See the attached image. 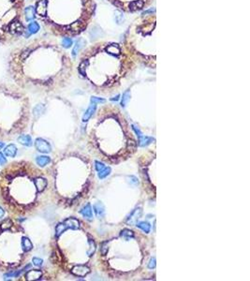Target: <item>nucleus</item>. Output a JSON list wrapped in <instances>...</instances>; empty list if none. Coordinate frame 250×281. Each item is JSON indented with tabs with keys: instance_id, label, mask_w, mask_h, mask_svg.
Returning a JSON list of instances; mask_svg holds the SVG:
<instances>
[{
	"instance_id": "1",
	"label": "nucleus",
	"mask_w": 250,
	"mask_h": 281,
	"mask_svg": "<svg viewBox=\"0 0 250 281\" xmlns=\"http://www.w3.org/2000/svg\"><path fill=\"white\" fill-rule=\"evenodd\" d=\"M37 13L59 35L75 37L86 29L95 14V0H38Z\"/></svg>"
},
{
	"instance_id": "2",
	"label": "nucleus",
	"mask_w": 250,
	"mask_h": 281,
	"mask_svg": "<svg viewBox=\"0 0 250 281\" xmlns=\"http://www.w3.org/2000/svg\"><path fill=\"white\" fill-rule=\"evenodd\" d=\"M133 66V60L125 47L116 42H99L85 50L81 58L79 72L83 77L88 73L105 77L104 83H115Z\"/></svg>"
},
{
	"instance_id": "3",
	"label": "nucleus",
	"mask_w": 250,
	"mask_h": 281,
	"mask_svg": "<svg viewBox=\"0 0 250 281\" xmlns=\"http://www.w3.org/2000/svg\"><path fill=\"white\" fill-rule=\"evenodd\" d=\"M157 17L145 13L137 18L125 35L124 47L132 58L149 67H155L157 54Z\"/></svg>"
},
{
	"instance_id": "4",
	"label": "nucleus",
	"mask_w": 250,
	"mask_h": 281,
	"mask_svg": "<svg viewBox=\"0 0 250 281\" xmlns=\"http://www.w3.org/2000/svg\"><path fill=\"white\" fill-rule=\"evenodd\" d=\"M113 6L125 12H138L149 7L155 0H108Z\"/></svg>"
},
{
	"instance_id": "5",
	"label": "nucleus",
	"mask_w": 250,
	"mask_h": 281,
	"mask_svg": "<svg viewBox=\"0 0 250 281\" xmlns=\"http://www.w3.org/2000/svg\"><path fill=\"white\" fill-rule=\"evenodd\" d=\"M35 146H36L37 150L38 152L43 153V154H48L52 151V147H51L50 144L47 142V140H45L41 138H38L36 140Z\"/></svg>"
},
{
	"instance_id": "6",
	"label": "nucleus",
	"mask_w": 250,
	"mask_h": 281,
	"mask_svg": "<svg viewBox=\"0 0 250 281\" xmlns=\"http://www.w3.org/2000/svg\"><path fill=\"white\" fill-rule=\"evenodd\" d=\"M142 215H143V209L140 207L136 208L133 212L129 215V216L128 217V219H127L128 224H129V225H136L138 220L140 219V217H142Z\"/></svg>"
},
{
	"instance_id": "7",
	"label": "nucleus",
	"mask_w": 250,
	"mask_h": 281,
	"mask_svg": "<svg viewBox=\"0 0 250 281\" xmlns=\"http://www.w3.org/2000/svg\"><path fill=\"white\" fill-rule=\"evenodd\" d=\"M71 273L76 276H85L90 273V269L85 265H76L71 269Z\"/></svg>"
},
{
	"instance_id": "8",
	"label": "nucleus",
	"mask_w": 250,
	"mask_h": 281,
	"mask_svg": "<svg viewBox=\"0 0 250 281\" xmlns=\"http://www.w3.org/2000/svg\"><path fill=\"white\" fill-rule=\"evenodd\" d=\"M65 225L67 226L68 229H71V230H78L80 228V222L77 218L74 217H69L67 218V219L64 221Z\"/></svg>"
},
{
	"instance_id": "9",
	"label": "nucleus",
	"mask_w": 250,
	"mask_h": 281,
	"mask_svg": "<svg viewBox=\"0 0 250 281\" xmlns=\"http://www.w3.org/2000/svg\"><path fill=\"white\" fill-rule=\"evenodd\" d=\"M94 211H95L98 217L103 218L105 216V206L102 202L98 201L97 204H94Z\"/></svg>"
},
{
	"instance_id": "10",
	"label": "nucleus",
	"mask_w": 250,
	"mask_h": 281,
	"mask_svg": "<svg viewBox=\"0 0 250 281\" xmlns=\"http://www.w3.org/2000/svg\"><path fill=\"white\" fill-rule=\"evenodd\" d=\"M42 276V273L40 270H30L27 274L26 275V280H38L40 279Z\"/></svg>"
},
{
	"instance_id": "11",
	"label": "nucleus",
	"mask_w": 250,
	"mask_h": 281,
	"mask_svg": "<svg viewBox=\"0 0 250 281\" xmlns=\"http://www.w3.org/2000/svg\"><path fill=\"white\" fill-rule=\"evenodd\" d=\"M85 44H86V41H85L83 38H79L77 41H76V43H75V46H74V48H73V50H72V56L75 58L76 57V56H77V53H79L80 51H81V49L82 48H83V47L85 46Z\"/></svg>"
},
{
	"instance_id": "12",
	"label": "nucleus",
	"mask_w": 250,
	"mask_h": 281,
	"mask_svg": "<svg viewBox=\"0 0 250 281\" xmlns=\"http://www.w3.org/2000/svg\"><path fill=\"white\" fill-rule=\"evenodd\" d=\"M34 183H35V186L37 187V190L38 192H42L45 189V187L47 186V181L42 177L36 178L34 180Z\"/></svg>"
},
{
	"instance_id": "13",
	"label": "nucleus",
	"mask_w": 250,
	"mask_h": 281,
	"mask_svg": "<svg viewBox=\"0 0 250 281\" xmlns=\"http://www.w3.org/2000/svg\"><path fill=\"white\" fill-rule=\"evenodd\" d=\"M96 109H97L96 104L92 103V105H90L89 108L87 109L86 111H85V113H84V114L83 116V122H87L91 118V116L94 114V113L96 112Z\"/></svg>"
},
{
	"instance_id": "14",
	"label": "nucleus",
	"mask_w": 250,
	"mask_h": 281,
	"mask_svg": "<svg viewBox=\"0 0 250 281\" xmlns=\"http://www.w3.org/2000/svg\"><path fill=\"white\" fill-rule=\"evenodd\" d=\"M80 213L84 216L88 218V219H91L93 217V212H92V207L90 205V204H87L85 206H83L82 208V210L80 211Z\"/></svg>"
},
{
	"instance_id": "15",
	"label": "nucleus",
	"mask_w": 250,
	"mask_h": 281,
	"mask_svg": "<svg viewBox=\"0 0 250 281\" xmlns=\"http://www.w3.org/2000/svg\"><path fill=\"white\" fill-rule=\"evenodd\" d=\"M4 153H5V155L7 156V157L13 158V157H15V155L17 154V148H16V146H15L14 144H10V145H8L5 148Z\"/></svg>"
},
{
	"instance_id": "16",
	"label": "nucleus",
	"mask_w": 250,
	"mask_h": 281,
	"mask_svg": "<svg viewBox=\"0 0 250 281\" xmlns=\"http://www.w3.org/2000/svg\"><path fill=\"white\" fill-rule=\"evenodd\" d=\"M155 140V139L153 137H148V136H140L139 138V145L140 146H147L150 144H152Z\"/></svg>"
},
{
	"instance_id": "17",
	"label": "nucleus",
	"mask_w": 250,
	"mask_h": 281,
	"mask_svg": "<svg viewBox=\"0 0 250 281\" xmlns=\"http://www.w3.org/2000/svg\"><path fill=\"white\" fill-rule=\"evenodd\" d=\"M18 142H19L21 144L25 145V146H31V145L33 144L32 139H31V137H30L29 135H21V136L18 138Z\"/></svg>"
},
{
	"instance_id": "18",
	"label": "nucleus",
	"mask_w": 250,
	"mask_h": 281,
	"mask_svg": "<svg viewBox=\"0 0 250 281\" xmlns=\"http://www.w3.org/2000/svg\"><path fill=\"white\" fill-rule=\"evenodd\" d=\"M22 246H23V251H26V252L30 251L31 249L33 248L32 243H31V241L27 237H23V239H22Z\"/></svg>"
},
{
	"instance_id": "19",
	"label": "nucleus",
	"mask_w": 250,
	"mask_h": 281,
	"mask_svg": "<svg viewBox=\"0 0 250 281\" xmlns=\"http://www.w3.org/2000/svg\"><path fill=\"white\" fill-rule=\"evenodd\" d=\"M36 161H37L38 166L44 167L47 165V164H49L51 162V159L49 157H47V156H40V157L37 158Z\"/></svg>"
},
{
	"instance_id": "20",
	"label": "nucleus",
	"mask_w": 250,
	"mask_h": 281,
	"mask_svg": "<svg viewBox=\"0 0 250 281\" xmlns=\"http://www.w3.org/2000/svg\"><path fill=\"white\" fill-rule=\"evenodd\" d=\"M26 21H31L36 17V11L33 7H27L26 9Z\"/></svg>"
},
{
	"instance_id": "21",
	"label": "nucleus",
	"mask_w": 250,
	"mask_h": 281,
	"mask_svg": "<svg viewBox=\"0 0 250 281\" xmlns=\"http://www.w3.org/2000/svg\"><path fill=\"white\" fill-rule=\"evenodd\" d=\"M10 30L11 33H22L23 30V27L22 26V25L20 23H12L11 25L10 26Z\"/></svg>"
},
{
	"instance_id": "22",
	"label": "nucleus",
	"mask_w": 250,
	"mask_h": 281,
	"mask_svg": "<svg viewBox=\"0 0 250 281\" xmlns=\"http://www.w3.org/2000/svg\"><path fill=\"white\" fill-rule=\"evenodd\" d=\"M136 226L140 229L143 231H144L145 233H149L150 231H151V225L148 223V222H145V221H142V222H137L136 223Z\"/></svg>"
},
{
	"instance_id": "23",
	"label": "nucleus",
	"mask_w": 250,
	"mask_h": 281,
	"mask_svg": "<svg viewBox=\"0 0 250 281\" xmlns=\"http://www.w3.org/2000/svg\"><path fill=\"white\" fill-rule=\"evenodd\" d=\"M130 99V91L129 90H127L123 94L122 96V100H121V106L122 107H126L127 104L128 103V101Z\"/></svg>"
},
{
	"instance_id": "24",
	"label": "nucleus",
	"mask_w": 250,
	"mask_h": 281,
	"mask_svg": "<svg viewBox=\"0 0 250 281\" xmlns=\"http://www.w3.org/2000/svg\"><path fill=\"white\" fill-rule=\"evenodd\" d=\"M38 30H40V25H38V23L33 22V23H30L28 25V31L30 34H35Z\"/></svg>"
},
{
	"instance_id": "25",
	"label": "nucleus",
	"mask_w": 250,
	"mask_h": 281,
	"mask_svg": "<svg viewBox=\"0 0 250 281\" xmlns=\"http://www.w3.org/2000/svg\"><path fill=\"white\" fill-rule=\"evenodd\" d=\"M68 228H67V226L65 225V223L63 222V223H59L57 226H56V237H59L62 233H63L66 230H67Z\"/></svg>"
},
{
	"instance_id": "26",
	"label": "nucleus",
	"mask_w": 250,
	"mask_h": 281,
	"mask_svg": "<svg viewBox=\"0 0 250 281\" xmlns=\"http://www.w3.org/2000/svg\"><path fill=\"white\" fill-rule=\"evenodd\" d=\"M111 171H112V169L110 167H105L102 171H98V176L99 179H104L105 177H107L109 174H111Z\"/></svg>"
},
{
	"instance_id": "27",
	"label": "nucleus",
	"mask_w": 250,
	"mask_h": 281,
	"mask_svg": "<svg viewBox=\"0 0 250 281\" xmlns=\"http://www.w3.org/2000/svg\"><path fill=\"white\" fill-rule=\"evenodd\" d=\"M121 236L125 237L127 240L130 239V238H133L134 237V232L130 231V230H128V229H125L121 231Z\"/></svg>"
},
{
	"instance_id": "28",
	"label": "nucleus",
	"mask_w": 250,
	"mask_h": 281,
	"mask_svg": "<svg viewBox=\"0 0 250 281\" xmlns=\"http://www.w3.org/2000/svg\"><path fill=\"white\" fill-rule=\"evenodd\" d=\"M43 112H44V106H43L42 104H40V105L36 106V107L34 108V111H33L34 115H35L36 117L41 116V115L43 113Z\"/></svg>"
},
{
	"instance_id": "29",
	"label": "nucleus",
	"mask_w": 250,
	"mask_h": 281,
	"mask_svg": "<svg viewBox=\"0 0 250 281\" xmlns=\"http://www.w3.org/2000/svg\"><path fill=\"white\" fill-rule=\"evenodd\" d=\"M88 244H89V249H88V251H87V255L88 256H93V254L95 253V251H96V244H95V242H94L93 240H89L88 241Z\"/></svg>"
},
{
	"instance_id": "30",
	"label": "nucleus",
	"mask_w": 250,
	"mask_h": 281,
	"mask_svg": "<svg viewBox=\"0 0 250 281\" xmlns=\"http://www.w3.org/2000/svg\"><path fill=\"white\" fill-rule=\"evenodd\" d=\"M72 43H73L72 40L70 38H68V37L64 38L63 41H62V45H63V47H64V48H66V49L70 48V46L72 45Z\"/></svg>"
},
{
	"instance_id": "31",
	"label": "nucleus",
	"mask_w": 250,
	"mask_h": 281,
	"mask_svg": "<svg viewBox=\"0 0 250 281\" xmlns=\"http://www.w3.org/2000/svg\"><path fill=\"white\" fill-rule=\"evenodd\" d=\"M12 226V222H11V219H6L5 221H3V223L1 224V230L2 231H6V230H8V229H10L11 227Z\"/></svg>"
},
{
	"instance_id": "32",
	"label": "nucleus",
	"mask_w": 250,
	"mask_h": 281,
	"mask_svg": "<svg viewBox=\"0 0 250 281\" xmlns=\"http://www.w3.org/2000/svg\"><path fill=\"white\" fill-rule=\"evenodd\" d=\"M32 262H33V264L35 265V266L41 267V265H42V263H43V261L41 259V258H33Z\"/></svg>"
},
{
	"instance_id": "33",
	"label": "nucleus",
	"mask_w": 250,
	"mask_h": 281,
	"mask_svg": "<svg viewBox=\"0 0 250 281\" xmlns=\"http://www.w3.org/2000/svg\"><path fill=\"white\" fill-rule=\"evenodd\" d=\"M91 102L93 104H97V103H104L105 99L104 98H97V97H92L91 98Z\"/></svg>"
},
{
	"instance_id": "34",
	"label": "nucleus",
	"mask_w": 250,
	"mask_h": 281,
	"mask_svg": "<svg viewBox=\"0 0 250 281\" xmlns=\"http://www.w3.org/2000/svg\"><path fill=\"white\" fill-rule=\"evenodd\" d=\"M100 251H101V254L102 255L107 254V252H108V242H104V243L101 245Z\"/></svg>"
},
{
	"instance_id": "35",
	"label": "nucleus",
	"mask_w": 250,
	"mask_h": 281,
	"mask_svg": "<svg viewBox=\"0 0 250 281\" xmlns=\"http://www.w3.org/2000/svg\"><path fill=\"white\" fill-rule=\"evenodd\" d=\"M95 167H96V170H97L98 171H102L106 166L104 165V164H103L102 162L96 161V162H95Z\"/></svg>"
},
{
	"instance_id": "36",
	"label": "nucleus",
	"mask_w": 250,
	"mask_h": 281,
	"mask_svg": "<svg viewBox=\"0 0 250 281\" xmlns=\"http://www.w3.org/2000/svg\"><path fill=\"white\" fill-rule=\"evenodd\" d=\"M155 265H157V261H155V258H151L149 263H148V268L149 269H154L155 268Z\"/></svg>"
},
{
	"instance_id": "37",
	"label": "nucleus",
	"mask_w": 250,
	"mask_h": 281,
	"mask_svg": "<svg viewBox=\"0 0 250 281\" xmlns=\"http://www.w3.org/2000/svg\"><path fill=\"white\" fill-rule=\"evenodd\" d=\"M128 179H129L128 182L130 184H138V179L135 176H128Z\"/></svg>"
},
{
	"instance_id": "38",
	"label": "nucleus",
	"mask_w": 250,
	"mask_h": 281,
	"mask_svg": "<svg viewBox=\"0 0 250 281\" xmlns=\"http://www.w3.org/2000/svg\"><path fill=\"white\" fill-rule=\"evenodd\" d=\"M7 162V159L6 158L4 157V155L0 152V165H4V164Z\"/></svg>"
},
{
	"instance_id": "39",
	"label": "nucleus",
	"mask_w": 250,
	"mask_h": 281,
	"mask_svg": "<svg viewBox=\"0 0 250 281\" xmlns=\"http://www.w3.org/2000/svg\"><path fill=\"white\" fill-rule=\"evenodd\" d=\"M4 214H5V212H4L3 208H2V207H0V218H1V217H3Z\"/></svg>"
},
{
	"instance_id": "40",
	"label": "nucleus",
	"mask_w": 250,
	"mask_h": 281,
	"mask_svg": "<svg viewBox=\"0 0 250 281\" xmlns=\"http://www.w3.org/2000/svg\"><path fill=\"white\" fill-rule=\"evenodd\" d=\"M118 99H119V95H117V96H116L115 98H112V100H113V101H114V100H115V101H117V100H118Z\"/></svg>"
},
{
	"instance_id": "41",
	"label": "nucleus",
	"mask_w": 250,
	"mask_h": 281,
	"mask_svg": "<svg viewBox=\"0 0 250 281\" xmlns=\"http://www.w3.org/2000/svg\"><path fill=\"white\" fill-rule=\"evenodd\" d=\"M4 147V143H2V142H0V149H2V148Z\"/></svg>"
}]
</instances>
